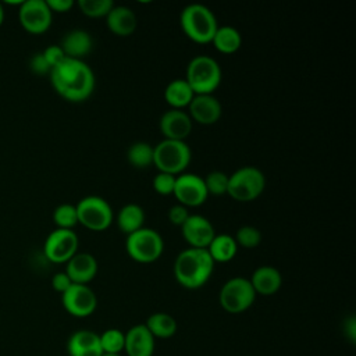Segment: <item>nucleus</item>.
Segmentation results:
<instances>
[{"instance_id":"nucleus-1","label":"nucleus","mask_w":356,"mask_h":356,"mask_svg":"<svg viewBox=\"0 0 356 356\" xmlns=\"http://www.w3.org/2000/svg\"><path fill=\"white\" fill-rule=\"evenodd\" d=\"M49 75L53 89L68 102H85L95 90V74L83 60L67 57Z\"/></svg>"},{"instance_id":"nucleus-2","label":"nucleus","mask_w":356,"mask_h":356,"mask_svg":"<svg viewBox=\"0 0 356 356\" xmlns=\"http://www.w3.org/2000/svg\"><path fill=\"white\" fill-rule=\"evenodd\" d=\"M214 264L206 249L186 248L174 260V278L186 289L202 288L210 280Z\"/></svg>"},{"instance_id":"nucleus-3","label":"nucleus","mask_w":356,"mask_h":356,"mask_svg":"<svg viewBox=\"0 0 356 356\" xmlns=\"http://www.w3.org/2000/svg\"><path fill=\"white\" fill-rule=\"evenodd\" d=\"M179 24L185 36L199 44L210 43L218 28L214 13L199 3L184 7L179 15Z\"/></svg>"},{"instance_id":"nucleus-4","label":"nucleus","mask_w":356,"mask_h":356,"mask_svg":"<svg viewBox=\"0 0 356 356\" xmlns=\"http://www.w3.org/2000/svg\"><path fill=\"white\" fill-rule=\"evenodd\" d=\"M184 79L195 95H213L221 83L222 72L213 57L202 54L189 60Z\"/></svg>"},{"instance_id":"nucleus-5","label":"nucleus","mask_w":356,"mask_h":356,"mask_svg":"<svg viewBox=\"0 0 356 356\" xmlns=\"http://www.w3.org/2000/svg\"><path fill=\"white\" fill-rule=\"evenodd\" d=\"M192 160L191 147L185 140L163 139L153 146V165L171 175L182 174Z\"/></svg>"},{"instance_id":"nucleus-6","label":"nucleus","mask_w":356,"mask_h":356,"mask_svg":"<svg viewBox=\"0 0 356 356\" xmlns=\"http://www.w3.org/2000/svg\"><path fill=\"white\" fill-rule=\"evenodd\" d=\"M266 188L263 171L254 165H243L228 175L227 195L236 202L256 200Z\"/></svg>"},{"instance_id":"nucleus-7","label":"nucleus","mask_w":356,"mask_h":356,"mask_svg":"<svg viewBox=\"0 0 356 356\" xmlns=\"http://www.w3.org/2000/svg\"><path fill=\"white\" fill-rule=\"evenodd\" d=\"M127 254L136 263L149 264L160 259L164 250V241L161 235L149 227L127 235L125 238Z\"/></svg>"},{"instance_id":"nucleus-8","label":"nucleus","mask_w":356,"mask_h":356,"mask_svg":"<svg viewBox=\"0 0 356 356\" xmlns=\"http://www.w3.org/2000/svg\"><path fill=\"white\" fill-rule=\"evenodd\" d=\"M256 300V292L249 278L232 277L224 282L218 293L220 306L231 314L246 312Z\"/></svg>"},{"instance_id":"nucleus-9","label":"nucleus","mask_w":356,"mask_h":356,"mask_svg":"<svg viewBox=\"0 0 356 356\" xmlns=\"http://www.w3.org/2000/svg\"><path fill=\"white\" fill-rule=\"evenodd\" d=\"M75 209L78 214V224L90 231H104L114 220L110 203L102 196H85L75 204Z\"/></svg>"},{"instance_id":"nucleus-10","label":"nucleus","mask_w":356,"mask_h":356,"mask_svg":"<svg viewBox=\"0 0 356 356\" xmlns=\"http://www.w3.org/2000/svg\"><path fill=\"white\" fill-rule=\"evenodd\" d=\"M78 236L72 229L56 228L44 241L43 254L51 263H67L78 252Z\"/></svg>"},{"instance_id":"nucleus-11","label":"nucleus","mask_w":356,"mask_h":356,"mask_svg":"<svg viewBox=\"0 0 356 356\" xmlns=\"http://www.w3.org/2000/svg\"><path fill=\"white\" fill-rule=\"evenodd\" d=\"M172 195L179 204L188 209L202 206L209 197L203 178L193 172H182L177 175Z\"/></svg>"},{"instance_id":"nucleus-12","label":"nucleus","mask_w":356,"mask_h":356,"mask_svg":"<svg viewBox=\"0 0 356 356\" xmlns=\"http://www.w3.org/2000/svg\"><path fill=\"white\" fill-rule=\"evenodd\" d=\"M18 18L26 32L40 35L50 28L53 13L46 0H25L19 4Z\"/></svg>"},{"instance_id":"nucleus-13","label":"nucleus","mask_w":356,"mask_h":356,"mask_svg":"<svg viewBox=\"0 0 356 356\" xmlns=\"http://www.w3.org/2000/svg\"><path fill=\"white\" fill-rule=\"evenodd\" d=\"M61 303L71 316L88 317L96 310L97 298L89 285L72 284L61 293Z\"/></svg>"},{"instance_id":"nucleus-14","label":"nucleus","mask_w":356,"mask_h":356,"mask_svg":"<svg viewBox=\"0 0 356 356\" xmlns=\"http://www.w3.org/2000/svg\"><path fill=\"white\" fill-rule=\"evenodd\" d=\"M181 232L189 248L197 249H207L216 235L211 221L200 214H189L181 227Z\"/></svg>"},{"instance_id":"nucleus-15","label":"nucleus","mask_w":356,"mask_h":356,"mask_svg":"<svg viewBox=\"0 0 356 356\" xmlns=\"http://www.w3.org/2000/svg\"><path fill=\"white\" fill-rule=\"evenodd\" d=\"M192 122L200 125H213L216 124L221 114L222 106L214 95H195L186 111Z\"/></svg>"},{"instance_id":"nucleus-16","label":"nucleus","mask_w":356,"mask_h":356,"mask_svg":"<svg viewBox=\"0 0 356 356\" xmlns=\"http://www.w3.org/2000/svg\"><path fill=\"white\" fill-rule=\"evenodd\" d=\"M193 122L189 114L184 110L170 108L160 117L159 128L164 139L185 140L192 132Z\"/></svg>"},{"instance_id":"nucleus-17","label":"nucleus","mask_w":356,"mask_h":356,"mask_svg":"<svg viewBox=\"0 0 356 356\" xmlns=\"http://www.w3.org/2000/svg\"><path fill=\"white\" fill-rule=\"evenodd\" d=\"M65 264V274L72 284L88 285L97 274V260L86 252H76Z\"/></svg>"},{"instance_id":"nucleus-18","label":"nucleus","mask_w":356,"mask_h":356,"mask_svg":"<svg viewBox=\"0 0 356 356\" xmlns=\"http://www.w3.org/2000/svg\"><path fill=\"white\" fill-rule=\"evenodd\" d=\"M124 350L128 356H152L154 352V337L145 324H136L125 332Z\"/></svg>"},{"instance_id":"nucleus-19","label":"nucleus","mask_w":356,"mask_h":356,"mask_svg":"<svg viewBox=\"0 0 356 356\" xmlns=\"http://www.w3.org/2000/svg\"><path fill=\"white\" fill-rule=\"evenodd\" d=\"M67 352L70 356H102L100 338L95 331L79 330L75 331L67 342Z\"/></svg>"},{"instance_id":"nucleus-20","label":"nucleus","mask_w":356,"mask_h":356,"mask_svg":"<svg viewBox=\"0 0 356 356\" xmlns=\"http://www.w3.org/2000/svg\"><path fill=\"white\" fill-rule=\"evenodd\" d=\"M106 18V25L111 33L115 36H131L136 26H138V19L135 13L127 7V6H115L110 10V13L104 17Z\"/></svg>"},{"instance_id":"nucleus-21","label":"nucleus","mask_w":356,"mask_h":356,"mask_svg":"<svg viewBox=\"0 0 356 356\" xmlns=\"http://www.w3.org/2000/svg\"><path fill=\"white\" fill-rule=\"evenodd\" d=\"M249 281L256 295L270 296L280 291L282 285V275L278 268L273 266H260L252 273Z\"/></svg>"},{"instance_id":"nucleus-22","label":"nucleus","mask_w":356,"mask_h":356,"mask_svg":"<svg viewBox=\"0 0 356 356\" xmlns=\"http://www.w3.org/2000/svg\"><path fill=\"white\" fill-rule=\"evenodd\" d=\"M60 46L67 57L82 60L86 54L90 53L93 47V39L90 33L83 29H72L65 33Z\"/></svg>"},{"instance_id":"nucleus-23","label":"nucleus","mask_w":356,"mask_h":356,"mask_svg":"<svg viewBox=\"0 0 356 356\" xmlns=\"http://www.w3.org/2000/svg\"><path fill=\"white\" fill-rule=\"evenodd\" d=\"M195 93L184 78L172 79L164 89V100L174 110L188 108Z\"/></svg>"},{"instance_id":"nucleus-24","label":"nucleus","mask_w":356,"mask_h":356,"mask_svg":"<svg viewBox=\"0 0 356 356\" xmlns=\"http://www.w3.org/2000/svg\"><path fill=\"white\" fill-rule=\"evenodd\" d=\"M145 218H146L145 210L139 204L128 203L118 210L115 220H117L118 229L122 234L129 235L143 227Z\"/></svg>"},{"instance_id":"nucleus-25","label":"nucleus","mask_w":356,"mask_h":356,"mask_svg":"<svg viewBox=\"0 0 356 356\" xmlns=\"http://www.w3.org/2000/svg\"><path fill=\"white\" fill-rule=\"evenodd\" d=\"M206 250L214 263H228L236 256L238 245L234 239V235L216 234Z\"/></svg>"},{"instance_id":"nucleus-26","label":"nucleus","mask_w":356,"mask_h":356,"mask_svg":"<svg viewBox=\"0 0 356 356\" xmlns=\"http://www.w3.org/2000/svg\"><path fill=\"white\" fill-rule=\"evenodd\" d=\"M214 49L222 54H234L242 44V36L239 31L231 25L218 26L211 42Z\"/></svg>"},{"instance_id":"nucleus-27","label":"nucleus","mask_w":356,"mask_h":356,"mask_svg":"<svg viewBox=\"0 0 356 356\" xmlns=\"http://www.w3.org/2000/svg\"><path fill=\"white\" fill-rule=\"evenodd\" d=\"M147 330L154 338H170L177 332V321L172 316L159 312L149 316L147 321L145 323Z\"/></svg>"},{"instance_id":"nucleus-28","label":"nucleus","mask_w":356,"mask_h":356,"mask_svg":"<svg viewBox=\"0 0 356 356\" xmlns=\"http://www.w3.org/2000/svg\"><path fill=\"white\" fill-rule=\"evenodd\" d=\"M128 163L138 170L153 165V146L147 142H135L127 150Z\"/></svg>"},{"instance_id":"nucleus-29","label":"nucleus","mask_w":356,"mask_h":356,"mask_svg":"<svg viewBox=\"0 0 356 356\" xmlns=\"http://www.w3.org/2000/svg\"><path fill=\"white\" fill-rule=\"evenodd\" d=\"M100 338V346L103 353H110V355H121L124 350V343H125V332L117 328H108L106 330Z\"/></svg>"},{"instance_id":"nucleus-30","label":"nucleus","mask_w":356,"mask_h":356,"mask_svg":"<svg viewBox=\"0 0 356 356\" xmlns=\"http://www.w3.org/2000/svg\"><path fill=\"white\" fill-rule=\"evenodd\" d=\"M53 221L57 228L61 229H72L78 224V214L75 204L63 203L58 204L53 211Z\"/></svg>"},{"instance_id":"nucleus-31","label":"nucleus","mask_w":356,"mask_h":356,"mask_svg":"<svg viewBox=\"0 0 356 356\" xmlns=\"http://www.w3.org/2000/svg\"><path fill=\"white\" fill-rule=\"evenodd\" d=\"M81 13L89 18L106 17L114 7L113 0H78Z\"/></svg>"},{"instance_id":"nucleus-32","label":"nucleus","mask_w":356,"mask_h":356,"mask_svg":"<svg viewBox=\"0 0 356 356\" xmlns=\"http://www.w3.org/2000/svg\"><path fill=\"white\" fill-rule=\"evenodd\" d=\"M234 239H235L238 248L254 249L261 242V232L253 225H242L236 229Z\"/></svg>"},{"instance_id":"nucleus-33","label":"nucleus","mask_w":356,"mask_h":356,"mask_svg":"<svg viewBox=\"0 0 356 356\" xmlns=\"http://www.w3.org/2000/svg\"><path fill=\"white\" fill-rule=\"evenodd\" d=\"M204 185L207 189L209 195L213 196H222L227 195V189H228V175L222 171L214 170L210 171L204 178Z\"/></svg>"},{"instance_id":"nucleus-34","label":"nucleus","mask_w":356,"mask_h":356,"mask_svg":"<svg viewBox=\"0 0 356 356\" xmlns=\"http://www.w3.org/2000/svg\"><path fill=\"white\" fill-rule=\"evenodd\" d=\"M175 175H171V174H165V172H157L154 177H153V181H152V186L154 189L156 193L161 195V196H168V195H172L174 192V186H175Z\"/></svg>"},{"instance_id":"nucleus-35","label":"nucleus","mask_w":356,"mask_h":356,"mask_svg":"<svg viewBox=\"0 0 356 356\" xmlns=\"http://www.w3.org/2000/svg\"><path fill=\"white\" fill-rule=\"evenodd\" d=\"M43 57L46 58L47 64L50 65V68L58 65L61 61H64L67 58V56L64 54L63 49L60 44H51L49 47H46L43 51H42Z\"/></svg>"},{"instance_id":"nucleus-36","label":"nucleus","mask_w":356,"mask_h":356,"mask_svg":"<svg viewBox=\"0 0 356 356\" xmlns=\"http://www.w3.org/2000/svg\"><path fill=\"white\" fill-rule=\"evenodd\" d=\"M189 211H188V207L177 203L174 204L170 210H168V220L172 225L175 227H182V224L186 221V218L189 217Z\"/></svg>"},{"instance_id":"nucleus-37","label":"nucleus","mask_w":356,"mask_h":356,"mask_svg":"<svg viewBox=\"0 0 356 356\" xmlns=\"http://www.w3.org/2000/svg\"><path fill=\"white\" fill-rule=\"evenodd\" d=\"M29 68H31L35 74H38V75L50 74V70H51L42 53H35V54L31 57V60H29Z\"/></svg>"},{"instance_id":"nucleus-38","label":"nucleus","mask_w":356,"mask_h":356,"mask_svg":"<svg viewBox=\"0 0 356 356\" xmlns=\"http://www.w3.org/2000/svg\"><path fill=\"white\" fill-rule=\"evenodd\" d=\"M72 285L70 277L65 274V271H61V273H56L53 277H51V286L56 292L58 293H64L70 286Z\"/></svg>"},{"instance_id":"nucleus-39","label":"nucleus","mask_w":356,"mask_h":356,"mask_svg":"<svg viewBox=\"0 0 356 356\" xmlns=\"http://www.w3.org/2000/svg\"><path fill=\"white\" fill-rule=\"evenodd\" d=\"M51 13H68L74 7L72 0H46Z\"/></svg>"},{"instance_id":"nucleus-40","label":"nucleus","mask_w":356,"mask_h":356,"mask_svg":"<svg viewBox=\"0 0 356 356\" xmlns=\"http://www.w3.org/2000/svg\"><path fill=\"white\" fill-rule=\"evenodd\" d=\"M3 19H4V10H3V6L0 3V25L3 24Z\"/></svg>"},{"instance_id":"nucleus-41","label":"nucleus","mask_w":356,"mask_h":356,"mask_svg":"<svg viewBox=\"0 0 356 356\" xmlns=\"http://www.w3.org/2000/svg\"><path fill=\"white\" fill-rule=\"evenodd\" d=\"M102 356H121V355H110V353H103Z\"/></svg>"}]
</instances>
